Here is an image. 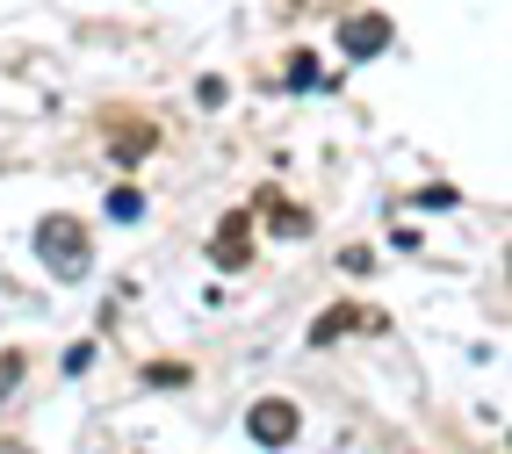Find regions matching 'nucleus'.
Masks as SVG:
<instances>
[{
    "label": "nucleus",
    "mask_w": 512,
    "mask_h": 454,
    "mask_svg": "<svg viewBox=\"0 0 512 454\" xmlns=\"http://www.w3.org/2000/svg\"><path fill=\"white\" fill-rule=\"evenodd\" d=\"M339 51H347V58L390 51V15H347V22H339Z\"/></svg>",
    "instance_id": "obj_3"
},
{
    "label": "nucleus",
    "mask_w": 512,
    "mask_h": 454,
    "mask_svg": "<svg viewBox=\"0 0 512 454\" xmlns=\"http://www.w3.org/2000/svg\"><path fill=\"white\" fill-rule=\"evenodd\" d=\"M15 382H22V354H0V404H8Z\"/></svg>",
    "instance_id": "obj_6"
},
{
    "label": "nucleus",
    "mask_w": 512,
    "mask_h": 454,
    "mask_svg": "<svg viewBox=\"0 0 512 454\" xmlns=\"http://www.w3.org/2000/svg\"><path fill=\"white\" fill-rule=\"evenodd\" d=\"M246 433H253L260 447H289V440H296V404H282V397H260V404L246 411Z\"/></svg>",
    "instance_id": "obj_2"
},
{
    "label": "nucleus",
    "mask_w": 512,
    "mask_h": 454,
    "mask_svg": "<svg viewBox=\"0 0 512 454\" xmlns=\"http://www.w3.org/2000/svg\"><path fill=\"white\" fill-rule=\"evenodd\" d=\"M37 260L58 274V282H80L87 260H94L87 224H73V217H44V224H37Z\"/></svg>",
    "instance_id": "obj_1"
},
{
    "label": "nucleus",
    "mask_w": 512,
    "mask_h": 454,
    "mask_svg": "<svg viewBox=\"0 0 512 454\" xmlns=\"http://www.w3.org/2000/svg\"><path fill=\"white\" fill-rule=\"evenodd\" d=\"M246 246H253V238H246V217H231V224L217 231V267H246Z\"/></svg>",
    "instance_id": "obj_4"
},
{
    "label": "nucleus",
    "mask_w": 512,
    "mask_h": 454,
    "mask_svg": "<svg viewBox=\"0 0 512 454\" xmlns=\"http://www.w3.org/2000/svg\"><path fill=\"white\" fill-rule=\"evenodd\" d=\"M109 217H116V224H138V217H145V195H138V188H116V195H109Z\"/></svg>",
    "instance_id": "obj_5"
}]
</instances>
